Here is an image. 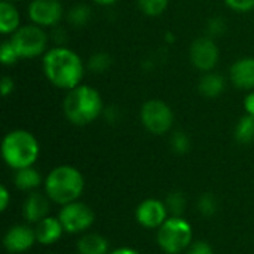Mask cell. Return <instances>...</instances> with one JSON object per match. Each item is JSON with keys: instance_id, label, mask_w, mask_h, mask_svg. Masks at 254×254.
<instances>
[{"instance_id": "cell-1", "label": "cell", "mask_w": 254, "mask_h": 254, "mask_svg": "<svg viewBox=\"0 0 254 254\" xmlns=\"http://www.w3.org/2000/svg\"><path fill=\"white\" fill-rule=\"evenodd\" d=\"M42 70L51 85L70 91L85 77L86 64L77 52L67 46H52L42 57Z\"/></svg>"}, {"instance_id": "cell-2", "label": "cell", "mask_w": 254, "mask_h": 254, "mask_svg": "<svg viewBox=\"0 0 254 254\" xmlns=\"http://www.w3.org/2000/svg\"><path fill=\"white\" fill-rule=\"evenodd\" d=\"M63 112L70 124L85 127L103 115L104 103L101 94L95 88L82 83L67 91L63 101Z\"/></svg>"}, {"instance_id": "cell-3", "label": "cell", "mask_w": 254, "mask_h": 254, "mask_svg": "<svg viewBox=\"0 0 254 254\" xmlns=\"http://www.w3.org/2000/svg\"><path fill=\"white\" fill-rule=\"evenodd\" d=\"M40 155L37 138L27 129H12L1 141V156L12 170L33 167Z\"/></svg>"}, {"instance_id": "cell-4", "label": "cell", "mask_w": 254, "mask_h": 254, "mask_svg": "<svg viewBox=\"0 0 254 254\" xmlns=\"http://www.w3.org/2000/svg\"><path fill=\"white\" fill-rule=\"evenodd\" d=\"M85 188L80 171L71 165L55 167L45 179L46 196L60 205H67L79 199Z\"/></svg>"}, {"instance_id": "cell-5", "label": "cell", "mask_w": 254, "mask_h": 254, "mask_svg": "<svg viewBox=\"0 0 254 254\" xmlns=\"http://www.w3.org/2000/svg\"><path fill=\"white\" fill-rule=\"evenodd\" d=\"M9 40L15 46L21 60H33L36 57H43L49 49L51 36L46 28H42L36 24H24L13 34L9 36Z\"/></svg>"}, {"instance_id": "cell-6", "label": "cell", "mask_w": 254, "mask_h": 254, "mask_svg": "<svg viewBox=\"0 0 254 254\" xmlns=\"http://www.w3.org/2000/svg\"><path fill=\"white\" fill-rule=\"evenodd\" d=\"M156 241L167 254H179L190 247L192 226L183 217H170L158 228Z\"/></svg>"}, {"instance_id": "cell-7", "label": "cell", "mask_w": 254, "mask_h": 254, "mask_svg": "<svg viewBox=\"0 0 254 254\" xmlns=\"http://www.w3.org/2000/svg\"><path fill=\"white\" fill-rule=\"evenodd\" d=\"M140 121L150 134L164 135L173 128L174 112L165 101L152 98L143 103L140 109Z\"/></svg>"}, {"instance_id": "cell-8", "label": "cell", "mask_w": 254, "mask_h": 254, "mask_svg": "<svg viewBox=\"0 0 254 254\" xmlns=\"http://www.w3.org/2000/svg\"><path fill=\"white\" fill-rule=\"evenodd\" d=\"M189 60L196 70L202 73L213 71L220 60V51L216 39L210 36H201L195 39L189 48Z\"/></svg>"}, {"instance_id": "cell-9", "label": "cell", "mask_w": 254, "mask_h": 254, "mask_svg": "<svg viewBox=\"0 0 254 254\" xmlns=\"http://www.w3.org/2000/svg\"><path fill=\"white\" fill-rule=\"evenodd\" d=\"M58 219L64 228V232L67 234H80L88 231L94 220V211L83 202H71L67 205H63Z\"/></svg>"}, {"instance_id": "cell-10", "label": "cell", "mask_w": 254, "mask_h": 254, "mask_svg": "<svg viewBox=\"0 0 254 254\" xmlns=\"http://www.w3.org/2000/svg\"><path fill=\"white\" fill-rule=\"evenodd\" d=\"M27 16L31 24L42 28H54L60 25L64 7L61 0H31L27 7Z\"/></svg>"}, {"instance_id": "cell-11", "label": "cell", "mask_w": 254, "mask_h": 254, "mask_svg": "<svg viewBox=\"0 0 254 254\" xmlns=\"http://www.w3.org/2000/svg\"><path fill=\"white\" fill-rule=\"evenodd\" d=\"M167 205L162 201L158 199H146L143 201L135 211L137 222L147 229H156L161 228L162 223L167 220Z\"/></svg>"}, {"instance_id": "cell-12", "label": "cell", "mask_w": 254, "mask_h": 254, "mask_svg": "<svg viewBox=\"0 0 254 254\" xmlns=\"http://www.w3.org/2000/svg\"><path fill=\"white\" fill-rule=\"evenodd\" d=\"M34 241H37L36 232L27 225H16L10 228L3 238L4 249L9 253H24L33 247Z\"/></svg>"}, {"instance_id": "cell-13", "label": "cell", "mask_w": 254, "mask_h": 254, "mask_svg": "<svg viewBox=\"0 0 254 254\" xmlns=\"http://www.w3.org/2000/svg\"><path fill=\"white\" fill-rule=\"evenodd\" d=\"M231 83L243 91H254V57H243L229 68Z\"/></svg>"}, {"instance_id": "cell-14", "label": "cell", "mask_w": 254, "mask_h": 254, "mask_svg": "<svg viewBox=\"0 0 254 254\" xmlns=\"http://www.w3.org/2000/svg\"><path fill=\"white\" fill-rule=\"evenodd\" d=\"M49 198L39 192H31L22 205V216L30 223H39L45 217H48L49 213Z\"/></svg>"}, {"instance_id": "cell-15", "label": "cell", "mask_w": 254, "mask_h": 254, "mask_svg": "<svg viewBox=\"0 0 254 254\" xmlns=\"http://www.w3.org/2000/svg\"><path fill=\"white\" fill-rule=\"evenodd\" d=\"M226 89V79L223 74L217 71H207L202 73L201 79L198 80V92L204 98H219Z\"/></svg>"}, {"instance_id": "cell-16", "label": "cell", "mask_w": 254, "mask_h": 254, "mask_svg": "<svg viewBox=\"0 0 254 254\" xmlns=\"http://www.w3.org/2000/svg\"><path fill=\"white\" fill-rule=\"evenodd\" d=\"M36 240L42 246H49L58 241L64 232V228L60 222V219L55 217H45L39 223H36Z\"/></svg>"}, {"instance_id": "cell-17", "label": "cell", "mask_w": 254, "mask_h": 254, "mask_svg": "<svg viewBox=\"0 0 254 254\" xmlns=\"http://www.w3.org/2000/svg\"><path fill=\"white\" fill-rule=\"evenodd\" d=\"M21 27V15L15 3L1 0L0 1V31L4 36L13 34Z\"/></svg>"}, {"instance_id": "cell-18", "label": "cell", "mask_w": 254, "mask_h": 254, "mask_svg": "<svg viewBox=\"0 0 254 254\" xmlns=\"http://www.w3.org/2000/svg\"><path fill=\"white\" fill-rule=\"evenodd\" d=\"M13 183L19 190L24 192H34L42 185V176L33 167H27L22 170L15 171Z\"/></svg>"}, {"instance_id": "cell-19", "label": "cell", "mask_w": 254, "mask_h": 254, "mask_svg": "<svg viewBox=\"0 0 254 254\" xmlns=\"http://www.w3.org/2000/svg\"><path fill=\"white\" fill-rule=\"evenodd\" d=\"M79 254H107L109 243L98 234H85L77 241Z\"/></svg>"}, {"instance_id": "cell-20", "label": "cell", "mask_w": 254, "mask_h": 254, "mask_svg": "<svg viewBox=\"0 0 254 254\" xmlns=\"http://www.w3.org/2000/svg\"><path fill=\"white\" fill-rule=\"evenodd\" d=\"M91 18H92V9L85 3L73 4L65 13L67 22L74 28H82V27L88 25Z\"/></svg>"}, {"instance_id": "cell-21", "label": "cell", "mask_w": 254, "mask_h": 254, "mask_svg": "<svg viewBox=\"0 0 254 254\" xmlns=\"http://www.w3.org/2000/svg\"><path fill=\"white\" fill-rule=\"evenodd\" d=\"M234 137L238 143L241 144H250L254 141V118L250 115H244L243 118L238 119L235 129H234Z\"/></svg>"}, {"instance_id": "cell-22", "label": "cell", "mask_w": 254, "mask_h": 254, "mask_svg": "<svg viewBox=\"0 0 254 254\" xmlns=\"http://www.w3.org/2000/svg\"><path fill=\"white\" fill-rule=\"evenodd\" d=\"M112 67V57L107 52H95L86 61V70L94 74H103Z\"/></svg>"}, {"instance_id": "cell-23", "label": "cell", "mask_w": 254, "mask_h": 254, "mask_svg": "<svg viewBox=\"0 0 254 254\" xmlns=\"http://www.w3.org/2000/svg\"><path fill=\"white\" fill-rule=\"evenodd\" d=\"M137 4L146 16L156 18L167 10L170 0H137Z\"/></svg>"}, {"instance_id": "cell-24", "label": "cell", "mask_w": 254, "mask_h": 254, "mask_svg": "<svg viewBox=\"0 0 254 254\" xmlns=\"http://www.w3.org/2000/svg\"><path fill=\"white\" fill-rule=\"evenodd\" d=\"M165 205H167V210L171 216L174 217H182L185 208H186V199H185V195L182 192H171L167 195V199H165Z\"/></svg>"}, {"instance_id": "cell-25", "label": "cell", "mask_w": 254, "mask_h": 254, "mask_svg": "<svg viewBox=\"0 0 254 254\" xmlns=\"http://www.w3.org/2000/svg\"><path fill=\"white\" fill-rule=\"evenodd\" d=\"M170 146H171L174 153L186 155L190 150V138H189L188 132H185L182 129L174 131L171 138H170Z\"/></svg>"}, {"instance_id": "cell-26", "label": "cell", "mask_w": 254, "mask_h": 254, "mask_svg": "<svg viewBox=\"0 0 254 254\" xmlns=\"http://www.w3.org/2000/svg\"><path fill=\"white\" fill-rule=\"evenodd\" d=\"M19 55L15 49V46L12 45V42L9 39L3 40L1 45H0V61L3 65H13L19 61Z\"/></svg>"}, {"instance_id": "cell-27", "label": "cell", "mask_w": 254, "mask_h": 254, "mask_svg": "<svg viewBox=\"0 0 254 254\" xmlns=\"http://www.w3.org/2000/svg\"><path fill=\"white\" fill-rule=\"evenodd\" d=\"M217 199L211 193H205L198 199V210L202 216L211 217L217 213Z\"/></svg>"}, {"instance_id": "cell-28", "label": "cell", "mask_w": 254, "mask_h": 254, "mask_svg": "<svg viewBox=\"0 0 254 254\" xmlns=\"http://www.w3.org/2000/svg\"><path fill=\"white\" fill-rule=\"evenodd\" d=\"M226 30H228V22L222 16H213L207 22V36L213 39L223 36Z\"/></svg>"}, {"instance_id": "cell-29", "label": "cell", "mask_w": 254, "mask_h": 254, "mask_svg": "<svg viewBox=\"0 0 254 254\" xmlns=\"http://www.w3.org/2000/svg\"><path fill=\"white\" fill-rule=\"evenodd\" d=\"M225 4L240 13H247L250 10H254V0H225Z\"/></svg>"}, {"instance_id": "cell-30", "label": "cell", "mask_w": 254, "mask_h": 254, "mask_svg": "<svg viewBox=\"0 0 254 254\" xmlns=\"http://www.w3.org/2000/svg\"><path fill=\"white\" fill-rule=\"evenodd\" d=\"M15 89V80L10 77V76H3L1 80H0V91H1V95L6 98L9 97Z\"/></svg>"}, {"instance_id": "cell-31", "label": "cell", "mask_w": 254, "mask_h": 254, "mask_svg": "<svg viewBox=\"0 0 254 254\" xmlns=\"http://www.w3.org/2000/svg\"><path fill=\"white\" fill-rule=\"evenodd\" d=\"M186 254H213V249L210 247V244L204 241H198L188 249Z\"/></svg>"}, {"instance_id": "cell-32", "label": "cell", "mask_w": 254, "mask_h": 254, "mask_svg": "<svg viewBox=\"0 0 254 254\" xmlns=\"http://www.w3.org/2000/svg\"><path fill=\"white\" fill-rule=\"evenodd\" d=\"M103 115L106 116V121H109V122H116L118 119H119V110H118V107L116 106H109V107H104V112H103Z\"/></svg>"}, {"instance_id": "cell-33", "label": "cell", "mask_w": 254, "mask_h": 254, "mask_svg": "<svg viewBox=\"0 0 254 254\" xmlns=\"http://www.w3.org/2000/svg\"><path fill=\"white\" fill-rule=\"evenodd\" d=\"M9 201H10V195H9V190L6 189L4 185L0 186V210L1 211H6L7 205H9Z\"/></svg>"}, {"instance_id": "cell-34", "label": "cell", "mask_w": 254, "mask_h": 254, "mask_svg": "<svg viewBox=\"0 0 254 254\" xmlns=\"http://www.w3.org/2000/svg\"><path fill=\"white\" fill-rule=\"evenodd\" d=\"M244 110L247 115L254 118V91H249V94L244 98Z\"/></svg>"}, {"instance_id": "cell-35", "label": "cell", "mask_w": 254, "mask_h": 254, "mask_svg": "<svg viewBox=\"0 0 254 254\" xmlns=\"http://www.w3.org/2000/svg\"><path fill=\"white\" fill-rule=\"evenodd\" d=\"M110 254H140L138 252L132 250V249H128V247H122V249H118L115 252H112Z\"/></svg>"}, {"instance_id": "cell-36", "label": "cell", "mask_w": 254, "mask_h": 254, "mask_svg": "<svg viewBox=\"0 0 254 254\" xmlns=\"http://www.w3.org/2000/svg\"><path fill=\"white\" fill-rule=\"evenodd\" d=\"M95 4H98V6H113V4H116L119 0H92Z\"/></svg>"}, {"instance_id": "cell-37", "label": "cell", "mask_w": 254, "mask_h": 254, "mask_svg": "<svg viewBox=\"0 0 254 254\" xmlns=\"http://www.w3.org/2000/svg\"><path fill=\"white\" fill-rule=\"evenodd\" d=\"M6 1H12V3H16V1H21V0H6Z\"/></svg>"}, {"instance_id": "cell-38", "label": "cell", "mask_w": 254, "mask_h": 254, "mask_svg": "<svg viewBox=\"0 0 254 254\" xmlns=\"http://www.w3.org/2000/svg\"><path fill=\"white\" fill-rule=\"evenodd\" d=\"M51 254H54V253H51Z\"/></svg>"}]
</instances>
